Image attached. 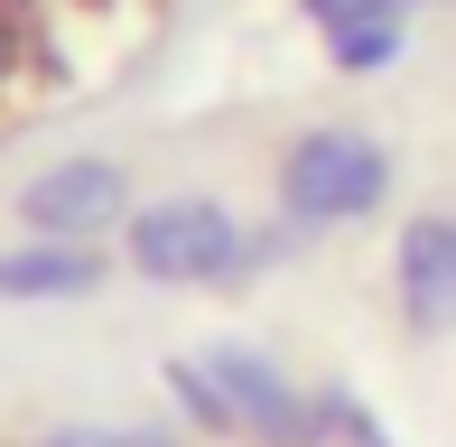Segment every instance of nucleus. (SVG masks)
I'll use <instances>...</instances> for the list:
<instances>
[{
    "label": "nucleus",
    "instance_id": "obj_8",
    "mask_svg": "<svg viewBox=\"0 0 456 447\" xmlns=\"http://www.w3.org/2000/svg\"><path fill=\"white\" fill-rule=\"evenodd\" d=\"M47 447H168V438H150V429H56Z\"/></svg>",
    "mask_w": 456,
    "mask_h": 447
},
{
    "label": "nucleus",
    "instance_id": "obj_5",
    "mask_svg": "<svg viewBox=\"0 0 456 447\" xmlns=\"http://www.w3.org/2000/svg\"><path fill=\"white\" fill-rule=\"evenodd\" d=\"M19 206H28V224L47 242H85V233H102V224L121 215V168L112 158H66V168H47Z\"/></svg>",
    "mask_w": 456,
    "mask_h": 447
},
{
    "label": "nucleus",
    "instance_id": "obj_6",
    "mask_svg": "<svg viewBox=\"0 0 456 447\" xmlns=\"http://www.w3.org/2000/svg\"><path fill=\"white\" fill-rule=\"evenodd\" d=\"M102 280L94 252L75 242H28V252H0V298H85Z\"/></svg>",
    "mask_w": 456,
    "mask_h": 447
},
{
    "label": "nucleus",
    "instance_id": "obj_3",
    "mask_svg": "<svg viewBox=\"0 0 456 447\" xmlns=\"http://www.w3.org/2000/svg\"><path fill=\"white\" fill-rule=\"evenodd\" d=\"M205 373H215L224 401H233V438H261V447H317L326 438L317 392H298L271 354H252V345H215Z\"/></svg>",
    "mask_w": 456,
    "mask_h": 447
},
{
    "label": "nucleus",
    "instance_id": "obj_2",
    "mask_svg": "<svg viewBox=\"0 0 456 447\" xmlns=\"http://www.w3.org/2000/svg\"><path fill=\"white\" fill-rule=\"evenodd\" d=\"M131 261L150 280H233L252 261V242L215 196H168V206L131 215Z\"/></svg>",
    "mask_w": 456,
    "mask_h": 447
},
{
    "label": "nucleus",
    "instance_id": "obj_9",
    "mask_svg": "<svg viewBox=\"0 0 456 447\" xmlns=\"http://www.w3.org/2000/svg\"><path fill=\"white\" fill-rule=\"evenodd\" d=\"M10 66H19V19L0 10V75H10Z\"/></svg>",
    "mask_w": 456,
    "mask_h": 447
},
{
    "label": "nucleus",
    "instance_id": "obj_7",
    "mask_svg": "<svg viewBox=\"0 0 456 447\" xmlns=\"http://www.w3.org/2000/svg\"><path fill=\"white\" fill-rule=\"evenodd\" d=\"M317 410H326V429H345V438H354V447H391L382 429H372V410H363L354 392H317Z\"/></svg>",
    "mask_w": 456,
    "mask_h": 447
},
{
    "label": "nucleus",
    "instance_id": "obj_1",
    "mask_svg": "<svg viewBox=\"0 0 456 447\" xmlns=\"http://www.w3.org/2000/svg\"><path fill=\"white\" fill-rule=\"evenodd\" d=\"M382 196H391V150L382 140H363V131H298L280 150V206L289 224H363V215H382Z\"/></svg>",
    "mask_w": 456,
    "mask_h": 447
},
{
    "label": "nucleus",
    "instance_id": "obj_4",
    "mask_svg": "<svg viewBox=\"0 0 456 447\" xmlns=\"http://www.w3.org/2000/svg\"><path fill=\"white\" fill-rule=\"evenodd\" d=\"M391 289L410 336H456V215H410L391 242Z\"/></svg>",
    "mask_w": 456,
    "mask_h": 447
}]
</instances>
